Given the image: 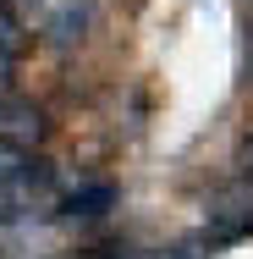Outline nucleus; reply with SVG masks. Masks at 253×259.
Here are the masks:
<instances>
[{
  "label": "nucleus",
  "instance_id": "9",
  "mask_svg": "<svg viewBox=\"0 0 253 259\" xmlns=\"http://www.w3.org/2000/svg\"><path fill=\"white\" fill-rule=\"evenodd\" d=\"M77 259H99V254H77Z\"/></svg>",
  "mask_w": 253,
  "mask_h": 259
},
{
  "label": "nucleus",
  "instance_id": "6",
  "mask_svg": "<svg viewBox=\"0 0 253 259\" xmlns=\"http://www.w3.org/2000/svg\"><path fill=\"white\" fill-rule=\"evenodd\" d=\"M99 259H149L143 248H110V254H99Z\"/></svg>",
  "mask_w": 253,
  "mask_h": 259
},
{
  "label": "nucleus",
  "instance_id": "5",
  "mask_svg": "<svg viewBox=\"0 0 253 259\" xmlns=\"http://www.w3.org/2000/svg\"><path fill=\"white\" fill-rule=\"evenodd\" d=\"M17 45H22V22L0 6V55H17Z\"/></svg>",
  "mask_w": 253,
  "mask_h": 259
},
{
  "label": "nucleus",
  "instance_id": "8",
  "mask_svg": "<svg viewBox=\"0 0 253 259\" xmlns=\"http://www.w3.org/2000/svg\"><path fill=\"white\" fill-rule=\"evenodd\" d=\"M242 160H248V177H253V144H248V155H242Z\"/></svg>",
  "mask_w": 253,
  "mask_h": 259
},
{
  "label": "nucleus",
  "instance_id": "3",
  "mask_svg": "<svg viewBox=\"0 0 253 259\" xmlns=\"http://www.w3.org/2000/svg\"><path fill=\"white\" fill-rule=\"evenodd\" d=\"M88 33V6H77V0H66V6H55L50 17H44V39H50L55 50H66V45H77Z\"/></svg>",
  "mask_w": 253,
  "mask_h": 259
},
{
  "label": "nucleus",
  "instance_id": "2",
  "mask_svg": "<svg viewBox=\"0 0 253 259\" xmlns=\"http://www.w3.org/2000/svg\"><path fill=\"white\" fill-rule=\"evenodd\" d=\"M44 133V116L33 110L28 100H6L0 94V144L6 149H17V144H33Z\"/></svg>",
  "mask_w": 253,
  "mask_h": 259
},
{
  "label": "nucleus",
  "instance_id": "7",
  "mask_svg": "<svg viewBox=\"0 0 253 259\" xmlns=\"http://www.w3.org/2000/svg\"><path fill=\"white\" fill-rule=\"evenodd\" d=\"M6 77H11V55H0V94H6Z\"/></svg>",
  "mask_w": 253,
  "mask_h": 259
},
{
  "label": "nucleus",
  "instance_id": "1",
  "mask_svg": "<svg viewBox=\"0 0 253 259\" xmlns=\"http://www.w3.org/2000/svg\"><path fill=\"white\" fill-rule=\"evenodd\" d=\"M242 232H253V193H231L209 209V237L215 243H237Z\"/></svg>",
  "mask_w": 253,
  "mask_h": 259
},
{
  "label": "nucleus",
  "instance_id": "4",
  "mask_svg": "<svg viewBox=\"0 0 253 259\" xmlns=\"http://www.w3.org/2000/svg\"><path fill=\"white\" fill-rule=\"evenodd\" d=\"M110 204H116V188H110V182H83V188L66 199V215H105Z\"/></svg>",
  "mask_w": 253,
  "mask_h": 259
}]
</instances>
